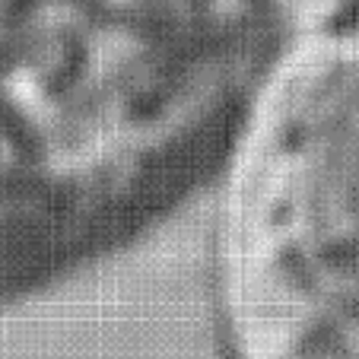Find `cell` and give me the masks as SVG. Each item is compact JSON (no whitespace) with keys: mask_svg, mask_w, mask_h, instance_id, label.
Masks as SVG:
<instances>
[{"mask_svg":"<svg viewBox=\"0 0 359 359\" xmlns=\"http://www.w3.org/2000/svg\"><path fill=\"white\" fill-rule=\"evenodd\" d=\"M296 22V0H0V305L210 182Z\"/></svg>","mask_w":359,"mask_h":359,"instance_id":"obj_1","label":"cell"},{"mask_svg":"<svg viewBox=\"0 0 359 359\" xmlns=\"http://www.w3.org/2000/svg\"><path fill=\"white\" fill-rule=\"evenodd\" d=\"M229 359H359V13L280 93L219 251Z\"/></svg>","mask_w":359,"mask_h":359,"instance_id":"obj_2","label":"cell"}]
</instances>
